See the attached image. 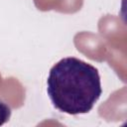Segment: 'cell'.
I'll return each mask as SVG.
<instances>
[{
    "instance_id": "cell-1",
    "label": "cell",
    "mask_w": 127,
    "mask_h": 127,
    "mask_svg": "<svg viewBox=\"0 0 127 127\" xmlns=\"http://www.w3.org/2000/svg\"><path fill=\"white\" fill-rule=\"evenodd\" d=\"M47 92L59 111L88 113L102 93L98 69L74 57L62 59L50 69Z\"/></svg>"
},
{
    "instance_id": "cell-2",
    "label": "cell",
    "mask_w": 127,
    "mask_h": 127,
    "mask_svg": "<svg viewBox=\"0 0 127 127\" xmlns=\"http://www.w3.org/2000/svg\"><path fill=\"white\" fill-rule=\"evenodd\" d=\"M12 111L8 104H6L4 101L0 100V126L4 125L6 122L9 121L11 117Z\"/></svg>"
}]
</instances>
